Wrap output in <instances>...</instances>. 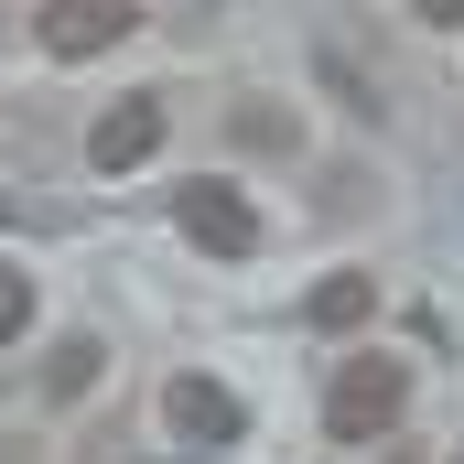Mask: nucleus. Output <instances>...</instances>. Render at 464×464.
Listing matches in <instances>:
<instances>
[{
  "instance_id": "f257e3e1",
  "label": "nucleus",
  "mask_w": 464,
  "mask_h": 464,
  "mask_svg": "<svg viewBox=\"0 0 464 464\" xmlns=\"http://www.w3.org/2000/svg\"><path fill=\"white\" fill-rule=\"evenodd\" d=\"M400 411H411V367H400V356H346L335 389H324V432H335V443L400 432Z\"/></svg>"
},
{
  "instance_id": "f03ea898",
  "label": "nucleus",
  "mask_w": 464,
  "mask_h": 464,
  "mask_svg": "<svg viewBox=\"0 0 464 464\" xmlns=\"http://www.w3.org/2000/svg\"><path fill=\"white\" fill-rule=\"evenodd\" d=\"M130 22H140V0H44V22H33V33H44V54H54V65H87V54H109Z\"/></svg>"
},
{
  "instance_id": "7ed1b4c3",
  "label": "nucleus",
  "mask_w": 464,
  "mask_h": 464,
  "mask_svg": "<svg viewBox=\"0 0 464 464\" xmlns=\"http://www.w3.org/2000/svg\"><path fill=\"white\" fill-rule=\"evenodd\" d=\"M173 217H184L195 248H217V259H248V248H259V206H248L237 184H184V195H173Z\"/></svg>"
},
{
  "instance_id": "20e7f679",
  "label": "nucleus",
  "mask_w": 464,
  "mask_h": 464,
  "mask_svg": "<svg viewBox=\"0 0 464 464\" xmlns=\"http://www.w3.org/2000/svg\"><path fill=\"white\" fill-rule=\"evenodd\" d=\"M162 421L184 432V443H237L248 432V411H237V389H217V378H162Z\"/></svg>"
},
{
  "instance_id": "39448f33",
  "label": "nucleus",
  "mask_w": 464,
  "mask_h": 464,
  "mask_svg": "<svg viewBox=\"0 0 464 464\" xmlns=\"http://www.w3.org/2000/svg\"><path fill=\"white\" fill-rule=\"evenodd\" d=\"M162 151V98H119V109H98V130H87V162L98 173H140Z\"/></svg>"
},
{
  "instance_id": "423d86ee",
  "label": "nucleus",
  "mask_w": 464,
  "mask_h": 464,
  "mask_svg": "<svg viewBox=\"0 0 464 464\" xmlns=\"http://www.w3.org/2000/svg\"><path fill=\"white\" fill-rule=\"evenodd\" d=\"M367 314H378V281H367V270H324V281H314V303H303V324H314V335H356Z\"/></svg>"
},
{
  "instance_id": "0eeeda50",
  "label": "nucleus",
  "mask_w": 464,
  "mask_h": 464,
  "mask_svg": "<svg viewBox=\"0 0 464 464\" xmlns=\"http://www.w3.org/2000/svg\"><path fill=\"white\" fill-rule=\"evenodd\" d=\"M98 367H109V346H98V335H65V346H54V367H44V389H54V400H87V389H98Z\"/></svg>"
},
{
  "instance_id": "6e6552de",
  "label": "nucleus",
  "mask_w": 464,
  "mask_h": 464,
  "mask_svg": "<svg viewBox=\"0 0 464 464\" xmlns=\"http://www.w3.org/2000/svg\"><path fill=\"white\" fill-rule=\"evenodd\" d=\"M314 65H324V87H335V98H346L356 119H378V109H389V98H378V87H367V76H356V65H346V54H335V44H324V54H314Z\"/></svg>"
},
{
  "instance_id": "1a4fd4ad",
  "label": "nucleus",
  "mask_w": 464,
  "mask_h": 464,
  "mask_svg": "<svg viewBox=\"0 0 464 464\" xmlns=\"http://www.w3.org/2000/svg\"><path fill=\"white\" fill-rule=\"evenodd\" d=\"M33 335V270H0V346Z\"/></svg>"
},
{
  "instance_id": "9d476101",
  "label": "nucleus",
  "mask_w": 464,
  "mask_h": 464,
  "mask_svg": "<svg viewBox=\"0 0 464 464\" xmlns=\"http://www.w3.org/2000/svg\"><path fill=\"white\" fill-rule=\"evenodd\" d=\"M237 140H248V151H292V119L270 109V98H248V109H237Z\"/></svg>"
},
{
  "instance_id": "9b49d317",
  "label": "nucleus",
  "mask_w": 464,
  "mask_h": 464,
  "mask_svg": "<svg viewBox=\"0 0 464 464\" xmlns=\"http://www.w3.org/2000/svg\"><path fill=\"white\" fill-rule=\"evenodd\" d=\"M411 11H421L432 33H454V22H464V0H411Z\"/></svg>"
}]
</instances>
